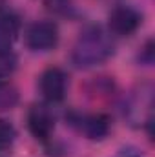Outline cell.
I'll list each match as a JSON object with an SVG mask.
<instances>
[{
	"instance_id": "8",
	"label": "cell",
	"mask_w": 155,
	"mask_h": 157,
	"mask_svg": "<svg viewBox=\"0 0 155 157\" xmlns=\"http://www.w3.org/2000/svg\"><path fill=\"white\" fill-rule=\"evenodd\" d=\"M20 101L18 88L9 80H0V112L13 110Z\"/></svg>"
},
{
	"instance_id": "10",
	"label": "cell",
	"mask_w": 155,
	"mask_h": 157,
	"mask_svg": "<svg viewBox=\"0 0 155 157\" xmlns=\"http://www.w3.org/2000/svg\"><path fill=\"white\" fill-rule=\"evenodd\" d=\"M17 139V130L11 122L0 119V152H6L13 146Z\"/></svg>"
},
{
	"instance_id": "11",
	"label": "cell",
	"mask_w": 155,
	"mask_h": 157,
	"mask_svg": "<svg viewBox=\"0 0 155 157\" xmlns=\"http://www.w3.org/2000/svg\"><path fill=\"white\" fill-rule=\"evenodd\" d=\"M139 60H141L142 64H146V66H150V64L153 62V40H148L146 46L141 49V53H139Z\"/></svg>"
},
{
	"instance_id": "9",
	"label": "cell",
	"mask_w": 155,
	"mask_h": 157,
	"mask_svg": "<svg viewBox=\"0 0 155 157\" xmlns=\"http://www.w3.org/2000/svg\"><path fill=\"white\" fill-rule=\"evenodd\" d=\"M18 66L17 55L9 48H0V80H7Z\"/></svg>"
},
{
	"instance_id": "6",
	"label": "cell",
	"mask_w": 155,
	"mask_h": 157,
	"mask_svg": "<svg viewBox=\"0 0 155 157\" xmlns=\"http://www.w3.org/2000/svg\"><path fill=\"white\" fill-rule=\"evenodd\" d=\"M77 126L89 141H104L112 130L110 119L102 113L82 115V117L77 119Z\"/></svg>"
},
{
	"instance_id": "5",
	"label": "cell",
	"mask_w": 155,
	"mask_h": 157,
	"mask_svg": "<svg viewBox=\"0 0 155 157\" xmlns=\"http://www.w3.org/2000/svg\"><path fill=\"white\" fill-rule=\"evenodd\" d=\"M28 130L37 141H47L55 130V117L46 104H33L28 112Z\"/></svg>"
},
{
	"instance_id": "4",
	"label": "cell",
	"mask_w": 155,
	"mask_h": 157,
	"mask_svg": "<svg viewBox=\"0 0 155 157\" xmlns=\"http://www.w3.org/2000/svg\"><path fill=\"white\" fill-rule=\"evenodd\" d=\"M142 22L141 13L131 6H117L112 9L108 17V29L117 37H130L133 35Z\"/></svg>"
},
{
	"instance_id": "3",
	"label": "cell",
	"mask_w": 155,
	"mask_h": 157,
	"mask_svg": "<svg viewBox=\"0 0 155 157\" xmlns=\"http://www.w3.org/2000/svg\"><path fill=\"white\" fill-rule=\"evenodd\" d=\"M68 88H70V78H68L64 70H60L57 66L44 70L39 78V90L42 93V97L47 102H53V104L62 102L66 99Z\"/></svg>"
},
{
	"instance_id": "7",
	"label": "cell",
	"mask_w": 155,
	"mask_h": 157,
	"mask_svg": "<svg viewBox=\"0 0 155 157\" xmlns=\"http://www.w3.org/2000/svg\"><path fill=\"white\" fill-rule=\"evenodd\" d=\"M20 17L15 13H2L0 15V48H11L20 35Z\"/></svg>"
},
{
	"instance_id": "1",
	"label": "cell",
	"mask_w": 155,
	"mask_h": 157,
	"mask_svg": "<svg viewBox=\"0 0 155 157\" xmlns=\"http://www.w3.org/2000/svg\"><path fill=\"white\" fill-rule=\"evenodd\" d=\"M115 51L112 37L100 26H89L80 31L71 49V62L77 68H93L106 62Z\"/></svg>"
},
{
	"instance_id": "2",
	"label": "cell",
	"mask_w": 155,
	"mask_h": 157,
	"mask_svg": "<svg viewBox=\"0 0 155 157\" xmlns=\"http://www.w3.org/2000/svg\"><path fill=\"white\" fill-rule=\"evenodd\" d=\"M59 26L53 20H37L33 22L24 39H26V46L31 51H51L57 44H59Z\"/></svg>"
},
{
	"instance_id": "12",
	"label": "cell",
	"mask_w": 155,
	"mask_h": 157,
	"mask_svg": "<svg viewBox=\"0 0 155 157\" xmlns=\"http://www.w3.org/2000/svg\"><path fill=\"white\" fill-rule=\"evenodd\" d=\"M4 6H6V0H0V9H2Z\"/></svg>"
}]
</instances>
